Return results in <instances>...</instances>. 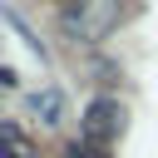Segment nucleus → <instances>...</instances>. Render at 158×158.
Instances as JSON below:
<instances>
[{"label": "nucleus", "instance_id": "obj_1", "mask_svg": "<svg viewBox=\"0 0 158 158\" xmlns=\"http://www.w3.org/2000/svg\"><path fill=\"white\" fill-rule=\"evenodd\" d=\"M123 20V0H69L59 10V30L79 44H94L104 35H114Z\"/></svg>", "mask_w": 158, "mask_h": 158}, {"label": "nucleus", "instance_id": "obj_2", "mask_svg": "<svg viewBox=\"0 0 158 158\" xmlns=\"http://www.w3.org/2000/svg\"><path fill=\"white\" fill-rule=\"evenodd\" d=\"M123 133V104L118 99H109V94H99L89 109H84V138L89 143H109V138H118Z\"/></svg>", "mask_w": 158, "mask_h": 158}, {"label": "nucleus", "instance_id": "obj_3", "mask_svg": "<svg viewBox=\"0 0 158 158\" xmlns=\"http://www.w3.org/2000/svg\"><path fill=\"white\" fill-rule=\"evenodd\" d=\"M35 143L20 133V123H0V158H30Z\"/></svg>", "mask_w": 158, "mask_h": 158}, {"label": "nucleus", "instance_id": "obj_4", "mask_svg": "<svg viewBox=\"0 0 158 158\" xmlns=\"http://www.w3.org/2000/svg\"><path fill=\"white\" fill-rule=\"evenodd\" d=\"M30 109H35L44 123H59V114H64V94H59V89H40V94H30Z\"/></svg>", "mask_w": 158, "mask_h": 158}, {"label": "nucleus", "instance_id": "obj_5", "mask_svg": "<svg viewBox=\"0 0 158 158\" xmlns=\"http://www.w3.org/2000/svg\"><path fill=\"white\" fill-rule=\"evenodd\" d=\"M69 158H109V153H104V148H89V143H74Z\"/></svg>", "mask_w": 158, "mask_h": 158}]
</instances>
